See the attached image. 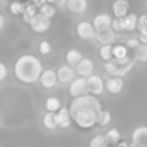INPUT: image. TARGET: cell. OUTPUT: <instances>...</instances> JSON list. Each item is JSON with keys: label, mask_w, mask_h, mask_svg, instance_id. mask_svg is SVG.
Masks as SVG:
<instances>
[{"label": "cell", "mask_w": 147, "mask_h": 147, "mask_svg": "<svg viewBox=\"0 0 147 147\" xmlns=\"http://www.w3.org/2000/svg\"><path fill=\"white\" fill-rule=\"evenodd\" d=\"M42 60L34 54H22L13 66L14 77L23 84H33L39 82V77L43 71Z\"/></svg>", "instance_id": "1"}, {"label": "cell", "mask_w": 147, "mask_h": 147, "mask_svg": "<svg viewBox=\"0 0 147 147\" xmlns=\"http://www.w3.org/2000/svg\"><path fill=\"white\" fill-rule=\"evenodd\" d=\"M134 63H136L134 57H130V56L123 57V59H114V57H113L111 60L104 61L103 69H104V71H106L107 76L124 77V76H127V74L133 70Z\"/></svg>", "instance_id": "2"}, {"label": "cell", "mask_w": 147, "mask_h": 147, "mask_svg": "<svg viewBox=\"0 0 147 147\" xmlns=\"http://www.w3.org/2000/svg\"><path fill=\"white\" fill-rule=\"evenodd\" d=\"M97 110L92 107L76 110L74 113H71L73 123L82 130H90L97 126Z\"/></svg>", "instance_id": "3"}, {"label": "cell", "mask_w": 147, "mask_h": 147, "mask_svg": "<svg viewBox=\"0 0 147 147\" xmlns=\"http://www.w3.org/2000/svg\"><path fill=\"white\" fill-rule=\"evenodd\" d=\"M87 107H92V109H96L97 111H100L103 109L100 100L97 98V96L92 94V93H84L82 96H77V97H73V100L70 101V106H69V110H70V114L74 113L76 110H80V109H87Z\"/></svg>", "instance_id": "4"}, {"label": "cell", "mask_w": 147, "mask_h": 147, "mask_svg": "<svg viewBox=\"0 0 147 147\" xmlns=\"http://www.w3.org/2000/svg\"><path fill=\"white\" fill-rule=\"evenodd\" d=\"M86 83H87V93H92L94 96H101L106 92L104 90V80L98 74L93 73L89 77H86Z\"/></svg>", "instance_id": "5"}, {"label": "cell", "mask_w": 147, "mask_h": 147, "mask_svg": "<svg viewBox=\"0 0 147 147\" xmlns=\"http://www.w3.org/2000/svg\"><path fill=\"white\" fill-rule=\"evenodd\" d=\"M124 89V77H117V76H110L104 80V90L110 93L111 96H117L123 92Z\"/></svg>", "instance_id": "6"}, {"label": "cell", "mask_w": 147, "mask_h": 147, "mask_svg": "<svg viewBox=\"0 0 147 147\" xmlns=\"http://www.w3.org/2000/svg\"><path fill=\"white\" fill-rule=\"evenodd\" d=\"M29 26H30V29L34 33H46V32H49L50 26H51V22H50V19L42 16L40 13H37V14H34L30 19Z\"/></svg>", "instance_id": "7"}, {"label": "cell", "mask_w": 147, "mask_h": 147, "mask_svg": "<svg viewBox=\"0 0 147 147\" xmlns=\"http://www.w3.org/2000/svg\"><path fill=\"white\" fill-rule=\"evenodd\" d=\"M76 33H77V37L82 40H94V37H96V30H94L93 24L86 20H83L77 24Z\"/></svg>", "instance_id": "8"}, {"label": "cell", "mask_w": 147, "mask_h": 147, "mask_svg": "<svg viewBox=\"0 0 147 147\" xmlns=\"http://www.w3.org/2000/svg\"><path fill=\"white\" fill-rule=\"evenodd\" d=\"M87 93V83H86V77H74L71 82H70V86H69V94L71 97H77V96H82Z\"/></svg>", "instance_id": "9"}, {"label": "cell", "mask_w": 147, "mask_h": 147, "mask_svg": "<svg viewBox=\"0 0 147 147\" xmlns=\"http://www.w3.org/2000/svg\"><path fill=\"white\" fill-rule=\"evenodd\" d=\"M130 147H147V126H139L133 130Z\"/></svg>", "instance_id": "10"}, {"label": "cell", "mask_w": 147, "mask_h": 147, "mask_svg": "<svg viewBox=\"0 0 147 147\" xmlns=\"http://www.w3.org/2000/svg\"><path fill=\"white\" fill-rule=\"evenodd\" d=\"M56 120H57V127L61 130H66L73 124V117L70 114V110L63 106L56 111Z\"/></svg>", "instance_id": "11"}, {"label": "cell", "mask_w": 147, "mask_h": 147, "mask_svg": "<svg viewBox=\"0 0 147 147\" xmlns=\"http://www.w3.org/2000/svg\"><path fill=\"white\" fill-rule=\"evenodd\" d=\"M56 74H57V82L60 84H69L76 77V70L69 64H63L57 69Z\"/></svg>", "instance_id": "12"}, {"label": "cell", "mask_w": 147, "mask_h": 147, "mask_svg": "<svg viewBox=\"0 0 147 147\" xmlns=\"http://www.w3.org/2000/svg\"><path fill=\"white\" fill-rule=\"evenodd\" d=\"M76 73L77 76H82V77H89L90 74L94 73V63L92 59L89 57H83L77 64H76Z\"/></svg>", "instance_id": "13"}, {"label": "cell", "mask_w": 147, "mask_h": 147, "mask_svg": "<svg viewBox=\"0 0 147 147\" xmlns=\"http://www.w3.org/2000/svg\"><path fill=\"white\" fill-rule=\"evenodd\" d=\"M39 82H40V84L45 87V89H53V87H56L57 86V74H56V71L53 70V69H46V70H43L42 71V74H40V77H39Z\"/></svg>", "instance_id": "14"}, {"label": "cell", "mask_w": 147, "mask_h": 147, "mask_svg": "<svg viewBox=\"0 0 147 147\" xmlns=\"http://www.w3.org/2000/svg\"><path fill=\"white\" fill-rule=\"evenodd\" d=\"M94 40L98 42V45H114L117 40V33L110 27L101 32H96V37Z\"/></svg>", "instance_id": "15"}, {"label": "cell", "mask_w": 147, "mask_h": 147, "mask_svg": "<svg viewBox=\"0 0 147 147\" xmlns=\"http://www.w3.org/2000/svg\"><path fill=\"white\" fill-rule=\"evenodd\" d=\"M93 27L96 32H101V30H106V29H110L111 27V16L109 13H100L96 14L93 22H92Z\"/></svg>", "instance_id": "16"}, {"label": "cell", "mask_w": 147, "mask_h": 147, "mask_svg": "<svg viewBox=\"0 0 147 147\" xmlns=\"http://www.w3.org/2000/svg\"><path fill=\"white\" fill-rule=\"evenodd\" d=\"M111 13L114 17H124L130 13V3L127 0H114L111 3Z\"/></svg>", "instance_id": "17"}, {"label": "cell", "mask_w": 147, "mask_h": 147, "mask_svg": "<svg viewBox=\"0 0 147 147\" xmlns=\"http://www.w3.org/2000/svg\"><path fill=\"white\" fill-rule=\"evenodd\" d=\"M89 1L87 0H67L66 9L73 14H82L87 10Z\"/></svg>", "instance_id": "18"}, {"label": "cell", "mask_w": 147, "mask_h": 147, "mask_svg": "<svg viewBox=\"0 0 147 147\" xmlns=\"http://www.w3.org/2000/svg\"><path fill=\"white\" fill-rule=\"evenodd\" d=\"M137 19H139V16L136 13H129L124 17H121L124 32H134L137 29Z\"/></svg>", "instance_id": "19"}, {"label": "cell", "mask_w": 147, "mask_h": 147, "mask_svg": "<svg viewBox=\"0 0 147 147\" xmlns=\"http://www.w3.org/2000/svg\"><path fill=\"white\" fill-rule=\"evenodd\" d=\"M42 123H43V127L46 130H50V131L59 129L57 127V120H56V113L54 111H46L45 116H43V119H42Z\"/></svg>", "instance_id": "20"}, {"label": "cell", "mask_w": 147, "mask_h": 147, "mask_svg": "<svg viewBox=\"0 0 147 147\" xmlns=\"http://www.w3.org/2000/svg\"><path fill=\"white\" fill-rule=\"evenodd\" d=\"M104 137H106L109 146H114L116 143H119L121 140V133H120V130L117 127H111V129H109L104 133Z\"/></svg>", "instance_id": "21"}, {"label": "cell", "mask_w": 147, "mask_h": 147, "mask_svg": "<svg viewBox=\"0 0 147 147\" xmlns=\"http://www.w3.org/2000/svg\"><path fill=\"white\" fill-rule=\"evenodd\" d=\"M37 13H39V7H37V6H36L33 1H29V3H26L24 11H23V14H22V17H23V22L29 24L30 19H32L34 14H37Z\"/></svg>", "instance_id": "22"}, {"label": "cell", "mask_w": 147, "mask_h": 147, "mask_svg": "<svg viewBox=\"0 0 147 147\" xmlns=\"http://www.w3.org/2000/svg\"><path fill=\"white\" fill-rule=\"evenodd\" d=\"M61 107V100L57 97V96H49L45 101V109L46 111H57Z\"/></svg>", "instance_id": "23"}, {"label": "cell", "mask_w": 147, "mask_h": 147, "mask_svg": "<svg viewBox=\"0 0 147 147\" xmlns=\"http://www.w3.org/2000/svg\"><path fill=\"white\" fill-rule=\"evenodd\" d=\"M111 119H113V116H111V111H110V110L101 109L97 113V124L101 126V127L110 124V123H111Z\"/></svg>", "instance_id": "24"}, {"label": "cell", "mask_w": 147, "mask_h": 147, "mask_svg": "<svg viewBox=\"0 0 147 147\" xmlns=\"http://www.w3.org/2000/svg\"><path fill=\"white\" fill-rule=\"evenodd\" d=\"M83 59V53L77 49H70L67 53H66V61L69 64H77L80 60Z\"/></svg>", "instance_id": "25"}, {"label": "cell", "mask_w": 147, "mask_h": 147, "mask_svg": "<svg viewBox=\"0 0 147 147\" xmlns=\"http://www.w3.org/2000/svg\"><path fill=\"white\" fill-rule=\"evenodd\" d=\"M39 13L42 14V16H45V17H47V19H51V17H54L56 16V13H57V9H56V6L54 4H51V3H45V4H42L40 7H39Z\"/></svg>", "instance_id": "26"}, {"label": "cell", "mask_w": 147, "mask_h": 147, "mask_svg": "<svg viewBox=\"0 0 147 147\" xmlns=\"http://www.w3.org/2000/svg\"><path fill=\"white\" fill-rule=\"evenodd\" d=\"M134 60L139 63H147V45L140 43L137 49H134Z\"/></svg>", "instance_id": "27"}, {"label": "cell", "mask_w": 147, "mask_h": 147, "mask_svg": "<svg viewBox=\"0 0 147 147\" xmlns=\"http://www.w3.org/2000/svg\"><path fill=\"white\" fill-rule=\"evenodd\" d=\"M24 7H26V3H23L20 0H14L9 4V11L13 16H22L24 11Z\"/></svg>", "instance_id": "28"}, {"label": "cell", "mask_w": 147, "mask_h": 147, "mask_svg": "<svg viewBox=\"0 0 147 147\" xmlns=\"http://www.w3.org/2000/svg\"><path fill=\"white\" fill-rule=\"evenodd\" d=\"M98 56L103 61H109L113 59V45H100Z\"/></svg>", "instance_id": "29"}, {"label": "cell", "mask_w": 147, "mask_h": 147, "mask_svg": "<svg viewBox=\"0 0 147 147\" xmlns=\"http://www.w3.org/2000/svg\"><path fill=\"white\" fill-rule=\"evenodd\" d=\"M127 56H129V47L126 45H121V43L113 45V57L114 59H123Z\"/></svg>", "instance_id": "30"}, {"label": "cell", "mask_w": 147, "mask_h": 147, "mask_svg": "<svg viewBox=\"0 0 147 147\" xmlns=\"http://www.w3.org/2000/svg\"><path fill=\"white\" fill-rule=\"evenodd\" d=\"M89 147H109V143H107L104 134H96L90 139Z\"/></svg>", "instance_id": "31"}, {"label": "cell", "mask_w": 147, "mask_h": 147, "mask_svg": "<svg viewBox=\"0 0 147 147\" xmlns=\"http://www.w3.org/2000/svg\"><path fill=\"white\" fill-rule=\"evenodd\" d=\"M50 51H51V45H50L47 40H42L39 43V53L43 54V56H47Z\"/></svg>", "instance_id": "32"}, {"label": "cell", "mask_w": 147, "mask_h": 147, "mask_svg": "<svg viewBox=\"0 0 147 147\" xmlns=\"http://www.w3.org/2000/svg\"><path fill=\"white\" fill-rule=\"evenodd\" d=\"M111 29H113L116 33H121V32H124L121 19H119V17H114V19H111Z\"/></svg>", "instance_id": "33"}, {"label": "cell", "mask_w": 147, "mask_h": 147, "mask_svg": "<svg viewBox=\"0 0 147 147\" xmlns=\"http://www.w3.org/2000/svg\"><path fill=\"white\" fill-rule=\"evenodd\" d=\"M124 45L129 47V50H130V49L134 50V49H137V47H139V45H140V40H139V39H134V37H131V39H127Z\"/></svg>", "instance_id": "34"}, {"label": "cell", "mask_w": 147, "mask_h": 147, "mask_svg": "<svg viewBox=\"0 0 147 147\" xmlns=\"http://www.w3.org/2000/svg\"><path fill=\"white\" fill-rule=\"evenodd\" d=\"M7 73H9V70H7L6 64L0 61V83H1L3 80H6V77H7Z\"/></svg>", "instance_id": "35"}, {"label": "cell", "mask_w": 147, "mask_h": 147, "mask_svg": "<svg viewBox=\"0 0 147 147\" xmlns=\"http://www.w3.org/2000/svg\"><path fill=\"white\" fill-rule=\"evenodd\" d=\"M139 26H147V13L139 16V19H137V27Z\"/></svg>", "instance_id": "36"}, {"label": "cell", "mask_w": 147, "mask_h": 147, "mask_svg": "<svg viewBox=\"0 0 147 147\" xmlns=\"http://www.w3.org/2000/svg\"><path fill=\"white\" fill-rule=\"evenodd\" d=\"M47 1L54 4L56 7H66V3H67V0H47Z\"/></svg>", "instance_id": "37"}, {"label": "cell", "mask_w": 147, "mask_h": 147, "mask_svg": "<svg viewBox=\"0 0 147 147\" xmlns=\"http://www.w3.org/2000/svg\"><path fill=\"white\" fill-rule=\"evenodd\" d=\"M137 30H139V34H142V36H147V26H139V27H137Z\"/></svg>", "instance_id": "38"}, {"label": "cell", "mask_w": 147, "mask_h": 147, "mask_svg": "<svg viewBox=\"0 0 147 147\" xmlns=\"http://www.w3.org/2000/svg\"><path fill=\"white\" fill-rule=\"evenodd\" d=\"M113 147H130V143H127V142H124V140H120L119 143H116Z\"/></svg>", "instance_id": "39"}, {"label": "cell", "mask_w": 147, "mask_h": 147, "mask_svg": "<svg viewBox=\"0 0 147 147\" xmlns=\"http://www.w3.org/2000/svg\"><path fill=\"white\" fill-rule=\"evenodd\" d=\"M4 26H6V19H4V16L0 13V32L4 29Z\"/></svg>", "instance_id": "40"}, {"label": "cell", "mask_w": 147, "mask_h": 147, "mask_svg": "<svg viewBox=\"0 0 147 147\" xmlns=\"http://www.w3.org/2000/svg\"><path fill=\"white\" fill-rule=\"evenodd\" d=\"M139 40H140V43H144L147 45V36H142V34H139V37H137Z\"/></svg>", "instance_id": "41"}, {"label": "cell", "mask_w": 147, "mask_h": 147, "mask_svg": "<svg viewBox=\"0 0 147 147\" xmlns=\"http://www.w3.org/2000/svg\"><path fill=\"white\" fill-rule=\"evenodd\" d=\"M146 9H147V0H146Z\"/></svg>", "instance_id": "42"}]
</instances>
